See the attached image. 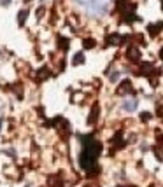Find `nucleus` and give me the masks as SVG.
Instances as JSON below:
<instances>
[{
    "instance_id": "6",
    "label": "nucleus",
    "mask_w": 163,
    "mask_h": 187,
    "mask_svg": "<svg viewBox=\"0 0 163 187\" xmlns=\"http://www.w3.org/2000/svg\"><path fill=\"white\" fill-rule=\"evenodd\" d=\"M58 47H60L61 51H67V49H69V39L58 37Z\"/></svg>"
},
{
    "instance_id": "10",
    "label": "nucleus",
    "mask_w": 163,
    "mask_h": 187,
    "mask_svg": "<svg viewBox=\"0 0 163 187\" xmlns=\"http://www.w3.org/2000/svg\"><path fill=\"white\" fill-rule=\"evenodd\" d=\"M140 119H142V121H149L151 115H149V114H140Z\"/></svg>"
},
{
    "instance_id": "8",
    "label": "nucleus",
    "mask_w": 163,
    "mask_h": 187,
    "mask_svg": "<svg viewBox=\"0 0 163 187\" xmlns=\"http://www.w3.org/2000/svg\"><path fill=\"white\" fill-rule=\"evenodd\" d=\"M82 61H84V54H82V52H77V54H75V58L72 60V63H74V65H81Z\"/></svg>"
},
{
    "instance_id": "7",
    "label": "nucleus",
    "mask_w": 163,
    "mask_h": 187,
    "mask_svg": "<svg viewBox=\"0 0 163 187\" xmlns=\"http://www.w3.org/2000/svg\"><path fill=\"white\" fill-rule=\"evenodd\" d=\"M95 46H97V42L93 40V39H84V40H82V47H84V49H93Z\"/></svg>"
},
{
    "instance_id": "11",
    "label": "nucleus",
    "mask_w": 163,
    "mask_h": 187,
    "mask_svg": "<svg viewBox=\"0 0 163 187\" xmlns=\"http://www.w3.org/2000/svg\"><path fill=\"white\" fill-rule=\"evenodd\" d=\"M160 58L163 60V47H161V51H160Z\"/></svg>"
},
{
    "instance_id": "3",
    "label": "nucleus",
    "mask_w": 163,
    "mask_h": 187,
    "mask_svg": "<svg viewBox=\"0 0 163 187\" xmlns=\"http://www.w3.org/2000/svg\"><path fill=\"white\" fill-rule=\"evenodd\" d=\"M161 30H163V23H154V25H149V26H147V33H149L151 37H156Z\"/></svg>"
},
{
    "instance_id": "5",
    "label": "nucleus",
    "mask_w": 163,
    "mask_h": 187,
    "mask_svg": "<svg viewBox=\"0 0 163 187\" xmlns=\"http://www.w3.org/2000/svg\"><path fill=\"white\" fill-rule=\"evenodd\" d=\"M49 75H51L49 68H41V70L37 72V81H46V79H48Z\"/></svg>"
},
{
    "instance_id": "4",
    "label": "nucleus",
    "mask_w": 163,
    "mask_h": 187,
    "mask_svg": "<svg viewBox=\"0 0 163 187\" xmlns=\"http://www.w3.org/2000/svg\"><path fill=\"white\" fill-rule=\"evenodd\" d=\"M97 121H98V105H93L90 117H88V124H95Z\"/></svg>"
},
{
    "instance_id": "1",
    "label": "nucleus",
    "mask_w": 163,
    "mask_h": 187,
    "mask_svg": "<svg viewBox=\"0 0 163 187\" xmlns=\"http://www.w3.org/2000/svg\"><path fill=\"white\" fill-rule=\"evenodd\" d=\"M126 58H128V61H132V63H140V49L135 47V46H130L126 49Z\"/></svg>"
},
{
    "instance_id": "9",
    "label": "nucleus",
    "mask_w": 163,
    "mask_h": 187,
    "mask_svg": "<svg viewBox=\"0 0 163 187\" xmlns=\"http://www.w3.org/2000/svg\"><path fill=\"white\" fill-rule=\"evenodd\" d=\"M26 14H28L26 10H21V12H20V16H18V23H20V26L25 25V18H26Z\"/></svg>"
},
{
    "instance_id": "2",
    "label": "nucleus",
    "mask_w": 163,
    "mask_h": 187,
    "mask_svg": "<svg viewBox=\"0 0 163 187\" xmlns=\"http://www.w3.org/2000/svg\"><path fill=\"white\" fill-rule=\"evenodd\" d=\"M116 93H118V94H130V93H133L132 82H130V81H123V82L119 84V88L116 89Z\"/></svg>"
}]
</instances>
